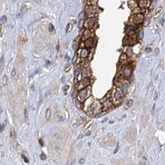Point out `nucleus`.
Listing matches in <instances>:
<instances>
[{
	"label": "nucleus",
	"instance_id": "nucleus-1",
	"mask_svg": "<svg viewBox=\"0 0 165 165\" xmlns=\"http://www.w3.org/2000/svg\"><path fill=\"white\" fill-rule=\"evenodd\" d=\"M91 95V88H90V85L79 90V92L77 94V100L80 101V102H83L85 99H87L89 96Z\"/></svg>",
	"mask_w": 165,
	"mask_h": 165
},
{
	"label": "nucleus",
	"instance_id": "nucleus-2",
	"mask_svg": "<svg viewBox=\"0 0 165 165\" xmlns=\"http://www.w3.org/2000/svg\"><path fill=\"white\" fill-rule=\"evenodd\" d=\"M84 12H85V14H86L87 17H95V15L98 14L99 9H98V7L96 6V4H94V5H88V6L86 7V9H85Z\"/></svg>",
	"mask_w": 165,
	"mask_h": 165
},
{
	"label": "nucleus",
	"instance_id": "nucleus-3",
	"mask_svg": "<svg viewBox=\"0 0 165 165\" xmlns=\"http://www.w3.org/2000/svg\"><path fill=\"white\" fill-rule=\"evenodd\" d=\"M96 22H97V19L95 17H88L87 20H84V28L85 29H93L94 26L96 25Z\"/></svg>",
	"mask_w": 165,
	"mask_h": 165
},
{
	"label": "nucleus",
	"instance_id": "nucleus-4",
	"mask_svg": "<svg viewBox=\"0 0 165 165\" xmlns=\"http://www.w3.org/2000/svg\"><path fill=\"white\" fill-rule=\"evenodd\" d=\"M90 84H91V80L89 79V77H84L82 80H80V81H79V83H78L75 87H76V89L81 90V89H83V88H85V87L89 86Z\"/></svg>",
	"mask_w": 165,
	"mask_h": 165
},
{
	"label": "nucleus",
	"instance_id": "nucleus-5",
	"mask_svg": "<svg viewBox=\"0 0 165 165\" xmlns=\"http://www.w3.org/2000/svg\"><path fill=\"white\" fill-rule=\"evenodd\" d=\"M137 42V39L135 35H132V36H126V39L124 40V44L126 45V46H133V45H136Z\"/></svg>",
	"mask_w": 165,
	"mask_h": 165
},
{
	"label": "nucleus",
	"instance_id": "nucleus-6",
	"mask_svg": "<svg viewBox=\"0 0 165 165\" xmlns=\"http://www.w3.org/2000/svg\"><path fill=\"white\" fill-rule=\"evenodd\" d=\"M124 97V93H123V91L121 88L117 87L115 90H114V99H115V102L117 101V103L121 102L122 98Z\"/></svg>",
	"mask_w": 165,
	"mask_h": 165
},
{
	"label": "nucleus",
	"instance_id": "nucleus-7",
	"mask_svg": "<svg viewBox=\"0 0 165 165\" xmlns=\"http://www.w3.org/2000/svg\"><path fill=\"white\" fill-rule=\"evenodd\" d=\"M144 21V15L142 13H137V14H134L133 16V22L135 24H141L142 22Z\"/></svg>",
	"mask_w": 165,
	"mask_h": 165
},
{
	"label": "nucleus",
	"instance_id": "nucleus-8",
	"mask_svg": "<svg viewBox=\"0 0 165 165\" xmlns=\"http://www.w3.org/2000/svg\"><path fill=\"white\" fill-rule=\"evenodd\" d=\"M137 6L141 9H147L149 7V5L151 4L150 0H137Z\"/></svg>",
	"mask_w": 165,
	"mask_h": 165
},
{
	"label": "nucleus",
	"instance_id": "nucleus-9",
	"mask_svg": "<svg viewBox=\"0 0 165 165\" xmlns=\"http://www.w3.org/2000/svg\"><path fill=\"white\" fill-rule=\"evenodd\" d=\"M84 104H83V106H84V109H85V111H88V110H90V108H91V106H92V104H93V102H94V99H93V97H88L87 99H85L84 101Z\"/></svg>",
	"mask_w": 165,
	"mask_h": 165
},
{
	"label": "nucleus",
	"instance_id": "nucleus-10",
	"mask_svg": "<svg viewBox=\"0 0 165 165\" xmlns=\"http://www.w3.org/2000/svg\"><path fill=\"white\" fill-rule=\"evenodd\" d=\"M132 72H133V68L131 66H129V65L124 66V68H123V76L125 78H129L132 75Z\"/></svg>",
	"mask_w": 165,
	"mask_h": 165
},
{
	"label": "nucleus",
	"instance_id": "nucleus-11",
	"mask_svg": "<svg viewBox=\"0 0 165 165\" xmlns=\"http://www.w3.org/2000/svg\"><path fill=\"white\" fill-rule=\"evenodd\" d=\"M91 37H93V33L91 29H84L83 33H82V41H85Z\"/></svg>",
	"mask_w": 165,
	"mask_h": 165
},
{
	"label": "nucleus",
	"instance_id": "nucleus-12",
	"mask_svg": "<svg viewBox=\"0 0 165 165\" xmlns=\"http://www.w3.org/2000/svg\"><path fill=\"white\" fill-rule=\"evenodd\" d=\"M82 45H83L84 48H86V49H88V48H92V46L94 45V39H93V37H91V38H89V39L83 41Z\"/></svg>",
	"mask_w": 165,
	"mask_h": 165
},
{
	"label": "nucleus",
	"instance_id": "nucleus-13",
	"mask_svg": "<svg viewBox=\"0 0 165 165\" xmlns=\"http://www.w3.org/2000/svg\"><path fill=\"white\" fill-rule=\"evenodd\" d=\"M114 105V103L110 100V99H103V103H102V108L104 109H109V108H112Z\"/></svg>",
	"mask_w": 165,
	"mask_h": 165
},
{
	"label": "nucleus",
	"instance_id": "nucleus-14",
	"mask_svg": "<svg viewBox=\"0 0 165 165\" xmlns=\"http://www.w3.org/2000/svg\"><path fill=\"white\" fill-rule=\"evenodd\" d=\"M122 91H123V93L126 94L127 92V90H129V87H130V83L129 81H126V80H123L122 81Z\"/></svg>",
	"mask_w": 165,
	"mask_h": 165
},
{
	"label": "nucleus",
	"instance_id": "nucleus-15",
	"mask_svg": "<svg viewBox=\"0 0 165 165\" xmlns=\"http://www.w3.org/2000/svg\"><path fill=\"white\" fill-rule=\"evenodd\" d=\"M92 72H91V68L89 66H85L83 67V71H82V75L83 77H90Z\"/></svg>",
	"mask_w": 165,
	"mask_h": 165
},
{
	"label": "nucleus",
	"instance_id": "nucleus-16",
	"mask_svg": "<svg viewBox=\"0 0 165 165\" xmlns=\"http://www.w3.org/2000/svg\"><path fill=\"white\" fill-rule=\"evenodd\" d=\"M135 32H136V30H135V27H134V26H127L126 29L125 30V33H126V36L135 35Z\"/></svg>",
	"mask_w": 165,
	"mask_h": 165
},
{
	"label": "nucleus",
	"instance_id": "nucleus-17",
	"mask_svg": "<svg viewBox=\"0 0 165 165\" xmlns=\"http://www.w3.org/2000/svg\"><path fill=\"white\" fill-rule=\"evenodd\" d=\"M80 57L82 58H86L88 56H89V49H86V48H83L81 50H80Z\"/></svg>",
	"mask_w": 165,
	"mask_h": 165
},
{
	"label": "nucleus",
	"instance_id": "nucleus-18",
	"mask_svg": "<svg viewBox=\"0 0 165 165\" xmlns=\"http://www.w3.org/2000/svg\"><path fill=\"white\" fill-rule=\"evenodd\" d=\"M129 6H130V8L133 10L134 8H136V7L137 6V3H136V0H130V1H129Z\"/></svg>",
	"mask_w": 165,
	"mask_h": 165
},
{
	"label": "nucleus",
	"instance_id": "nucleus-19",
	"mask_svg": "<svg viewBox=\"0 0 165 165\" xmlns=\"http://www.w3.org/2000/svg\"><path fill=\"white\" fill-rule=\"evenodd\" d=\"M126 59H127V56H126V53H122L121 57H120V62H121V63H124V62L126 61Z\"/></svg>",
	"mask_w": 165,
	"mask_h": 165
},
{
	"label": "nucleus",
	"instance_id": "nucleus-20",
	"mask_svg": "<svg viewBox=\"0 0 165 165\" xmlns=\"http://www.w3.org/2000/svg\"><path fill=\"white\" fill-rule=\"evenodd\" d=\"M74 104H75V106H76V108H77L78 110H82V109H83V104H82V102H80V101H78L77 99L75 100V102H74Z\"/></svg>",
	"mask_w": 165,
	"mask_h": 165
},
{
	"label": "nucleus",
	"instance_id": "nucleus-21",
	"mask_svg": "<svg viewBox=\"0 0 165 165\" xmlns=\"http://www.w3.org/2000/svg\"><path fill=\"white\" fill-rule=\"evenodd\" d=\"M50 118H51V111H50V109H48L47 112H46V119L48 121H49Z\"/></svg>",
	"mask_w": 165,
	"mask_h": 165
},
{
	"label": "nucleus",
	"instance_id": "nucleus-22",
	"mask_svg": "<svg viewBox=\"0 0 165 165\" xmlns=\"http://www.w3.org/2000/svg\"><path fill=\"white\" fill-rule=\"evenodd\" d=\"M141 11H142V9H141V8H139L138 6H136V8H134V9H133V14H137V13H141Z\"/></svg>",
	"mask_w": 165,
	"mask_h": 165
},
{
	"label": "nucleus",
	"instance_id": "nucleus-23",
	"mask_svg": "<svg viewBox=\"0 0 165 165\" xmlns=\"http://www.w3.org/2000/svg\"><path fill=\"white\" fill-rule=\"evenodd\" d=\"M3 64H4V57H1V58H0V72L3 69Z\"/></svg>",
	"mask_w": 165,
	"mask_h": 165
},
{
	"label": "nucleus",
	"instance_id": "nucleus-24",
	"mask_svg": "<svg viewBox=\"0 0 165 165\" xmlns=\"http://www.w3.org/2000/svg\"><path fill=\"white\" fill-rule=\"evenodd\" d=\"M6 20H7V17H6V16H2L1 19H0V24H1V25L4 24V23L6 22Z\"/></svg>",
	"mask_w": 165,
	"mask_h": 165
},
{
	"label": "nucleus",
	"instance_id": "nucleus-25",
	"mask_svg": "<svg viewBox=\"0 0 165 165\" xmlns=\"http://www.w3.org/2000/svg\"><path fill=\"white\" fill-rule=\"evenodd\" d=\"M49 30L50 33H53V32H54V27H53V25L49 24Z\"/></svg>",
	"mask_w": 165,
	"mask_h": 165
},
{
	"label": "nucleus",
	"instance_id": "nucleus-26",
	"mask_svg": "<svg viewBox=\"0 0 165 165\" xmlns=\"http://www.w3.org/2000/svg\"><path fill=\"white\" fill-rule=\"evenodd\" d=\"M126 54L127 56V58L131 57V56H132V49H130V48L127 49V50H126Z\"/></svg>",
	"mask_w": 165,
	"mask_h": 165
},
{
	"label": "nucleus",
	"instance_id": "nucleus-27",
	"mask_svg": "<svg viewBox=\"0 0 165 165\" xmlns=\"http://www.w3.org/2000/svg\"><path fill=\"white\" fill-rule=\"evenodd\" d=\"M85 17H86V14H85V12H82V13L79 15V19H80V20H83Z\"/></svg>",
	"mask_w": 165,
	"mask_h": 165
},
{
	"label": "nucleus",
	"instance_id": "nucleus-28",
	"mask_svg": "<svg viewBox=\"0 0 165 165\" xmlns=\"http://www.w3.org/2000/svg\"><path fill=\"white\" fill-rule=\"evenodd\" d=\"M68 89H69V86H68V85H65V86L63 87V92H64L65 95L67 94V90H68Z\"/></svg>",
	"mask_w": 165,
	"mask_h": 165
},
{
	"label": "nucleus",
	"instance_id": "nucleus-29",
	"mask_svg": "<svg viewBox=\"0 0 165 165\" xmlns=\"http://www.w3.org/2000/svg\"><path fill=\"white\" fill-rule=\"evenodd\" d=\"M6 83H7V76L5 75V76L3 77V79H2V84L5 86V85H6Z\"/></svg>",
	"mask_w": 165,
	"mask_h": 165
},
{
	"label": "nucleus",
	"instance_id": "nucleus-30",
	"mask_svg": "<svg viewBox=\"0 0 165 165\" xmlns=\"http://www.w3.org/2000/svg\"><path fill=\"white\" fill-rule=\"evenodd\" d=\"M70 31H71V24H68V25L66 26V33L70 32Z\"/></svg>",
	"mask_w": 165,
	"mask_h": 165
},
{
	"label": "nucleus",
	"instance_id": "nucleus-31",
	"mask_svg": "<svg viewBox=\"0 0 165 165\" xmlns=\"http://www.w3.org/2000/svg\"><path fill=\"white\" fill-rule=\"evenodd\" d=\"M132 105H133V100H130L129 102H127V105H126V109H129V107H130V106H132Z\"/></svg>",
	"mask_w": 165,
	"mask_h": 165
},
{
	"label": "nucleus",
	"instance_id": "nucleus-32",
	"mask_svg": "<svg viewBox=\"0 0 165 165\" xmlns=\"http://www.w3.org/2000/svg\"><path fill=\"white\" fill-rule=\"evenodd\" d=\"M92 124H93L92 122H88V123H87V125H86V126H84V130H86V129H88V127H89V126H90L91 125H92Z\"/></svg>",
	"mask_w": 165,
	"mask_h": 165
},
{
	"label": "nucleus",
	"instance_id": "nucleus-33",
	"mask_svg": "<svg viewBox=\"0 0 165 165\" xmlns=\"http://www.w3.org/2000/svg\"><path fill=\"white\" fill-rule=\"evenodd\" d=\"M161 10H162V8H161V7H159V8H158V9L156 10V13H155V17H157V16L159 15V13H160V11H161Z\"/></svg>",
	"mask_w": 165,
	"mask_h": 165
},
{
	"label": "nucleus",
	"instance_id": "nucleus-34",
	"mask_svg": "<svg viewBox=\"0 0 165 165\" xmlns=\"http://www.w3.org/2000/svg\"><path fill=\"white\" fill-rule=\"evenodd\" d=\"M83 24H84V20H80V22H79V28L80 29L83 27Z\"/></svg>",
	"mask_w": 165,
	"mask_h": 165
},
{
	"label": "nucleus",
	"instance_id": "nucleus-35",
	"mask_svg": "<svg viewBox=\"0 0 165 165\" xmlns=\"http://www.w3.org/2000/svg\"><path fill=\"white\" fill-rule=\"evenodd\" d=\"M15 75H16V70H15V69H13V70H12V72H11V76H12V77H14Z\"/></svg>",
	"mask_w": 165,
	"mask_h": 165
},
{
	"label": "nucleus",
	"instance_id": "nucleus-36",
	"mask_svg": "<svg viewBox=\"0 0 165 165\" xmlns=\"http://www.w3.org/2000/svg\"><path fill=\"white\" fill-rule=\"evenodd\" d=\"M11 136L13 138H15V131L14 130H11Z\"/></svg>",
	"mask_w": 165,
	"mask_h": 165
},
{
	"label": "nucleus",
	"instance_id": "nucleus-37",
	"mask_svg": "<svg viewBox=\"0 0 165 165\" xmlns=\"http://www.w3.org/2000/svg\"><path fill=\"white\" fill-rule=\"evenodd\" d=\"M46 158H47V157H46V154H45V153H42V154H41V159H42V160H45Z\"/></svg>",
	"mask_w": 165,
	"mask_h": 165
},
{
	"label": "nucleus",
	"instance_id": "nucleus-38",
	"mask_svg": "<svg viewBox=\"0 0 165 165\" xmlns=\"http://www.w3.org/2000/svg\"><path fill=\"white\" fill-rule=\"evenodd\" d=\"M23 159H24V161H25L26 163H29V160H28V158H27L25 155H23Z\"/></svg>",
	"mask_w": 165,
	"mask_h": 165
},
{
	"label": "nucleus",
	"instance_id": "nucleus-39",
	"mask_svg": "<svg viewBox=\"0 0 165 165\" xmlns=\"http://www.w3.org/2000/svg\"><path fill=\"white\" fill-rule=\"evenodd\" d=\"M70 70V65H66V68H65V72H68Z\"/></svg>",
	"mask_w": 165,
	"mask_h": 165
},
{
	"label": "nucleus",
	"instance_id": "nucleus-40",
	"mask_svg": "<svg viewBox=\"0 0 165 165\" xmlns=\"http://www.w3.org/2000/svg\"><path fill=\"white\" fill-rule=\"evenodd\" d=\"M4 130V125H0V132H3Z\"/></svg>",
	"mask_w": 165,
	"mask_h": 165
},
{
	"label": "nucleus",
	"instance_id": "nucleus-41",
	"mask_svg": "<svg viewBox=\"0 0 165 165\" xmlns=\"http://www.w3.org/2000/svg\"><path fill=\"white\" fill-rule=\"evenodd\" d=\"M145 51H146V52H150V51H151V48H146V49H145Z\"/></svg>",
	"mask_w": 165,
	"mask_h": 165
},
{
	"label": "nucleus",
	"instance_id": "nucleus-42",
	"mask_svg": "<svg viewBox=\"0 0 165 165\" xmlns=\"http://www.w3.org/2000/svg\"><path fill=\"white\" fill-rule=\"evenodd\" d=\"M153 98H154V100H155V101L157 100V98H158V94H157V92H155V94H154V97H153Z\"/></svg>",
	"mask_w": 165,
	"mask_h": 165
},
{
	"label": "nucleus",
	"instance_id": "nucleus-43",
	"mask_svg": "<svg viewBox=\"0 0 165 165\" xmlns=\"http://www.w3.org/2000/svg\"><path fill=\"white\" fill-rule=\"evenodd\" d=\"M118 150H119V144H118V145H117V147H116V149H115V150H114V153H115V154H116V153H117V152H118Z\"/></svg>",
	"mask_w": 165,
	"mask_h": 165
},
{
	"label": "nucleus",
	"instance_id": "nucleus-44",
	"mask_svg": "<svg viewBox=\"0 0 165 165\" xmlns=\"http://www.w3.org/2000/svg\"><path fill=\"white\" fill-rule=\"evenodd\" d=\"M76 58H77V57H76V54H75V56H74V57H73V59H72V62H75V61H76Z\"/></svg>",
	"mask_w": 165,
	"mask_h": 165
},
{
	"label": "nucleus",
	"instance_id": "nucleus-45",
	"mask_svg": "<svg viewBox=\"0 0 165 165\" xmlns=\"http://www.w3.org/2000/svg\"><path fill=\"white\" fill-rule=\"evenodd\" d=\"M27 118H28V113H27V110H25V119L27 120Z\"/></svg>",
	"mask_w": 165,
	"mask_h": 165
},
{
	"label": "nucleus",
	"instance_id": "nucleus-46",
	"mask_svg": "<svg viewBox=\"0 0 165 165\" xmlns=\"http://www.w3.org/2000/svg\"><path fill=\"white\" fill-rule=\"evenodd\" d=\"M57 51H58V52L59 51V45H58V46H57Z\"/></svg>",
	"mask_w": 165,
	"mask_h": 165
},
{
	"label": "nucleus",
	"instance_id": "nucleus-47",
	"mask_svg": "<svg viewBox=\"0 0 165 165\" xmlns=\"http://www.w3.org/2000/svg\"><path fill=\"white\" fill-rule=\"evenodd\" d=\"M58 121L62 122V121H63V118H62V117H58Z\"/></svg>",
	"mask_w": 165,
	"mask_h": 165
},
{
	"label": "nucleus",
	"instance_id": "nucleus-48",
	"mask_svg": "<svg viewBox=\"0 0 165 165\" xmlns=\"http://www.w3.org/2000/svg\"><path fill=\"white\" fill-rule=\"evenodd\" d=\"M83 162H84V159H83V158H81V159H80V161H79V163H80V164H82Z\"/></svg>",
	"mask_w": 165,
	"mask_h": 165
},
{
	"label": "nucleus",
	"instance_id": "nucleus-49",
	"mask_svg": "<svg viewBox=\"0 0 165 165\" xmlns=\"http://www.w3.org/2000/svg\"><path fill=\"white\" fill-rule=\"evenodd\" d=\"M90 135H91V133H90V132H87V133H86V136H89Z\"/></svg>",
	"mask_w": 165,
	"mask_h": 165
},
{
	"label": "nucleus",
	"instance_id": "nucleus-50",
	"mask_svg": "<svg viewBox=\"0 0 165 165\" xmlns=\"http://www.w3.org/2000/svg\"><path fill=\"white\" fill-rule=\"evenodd\" d=\"M40 144H41V145H44V142H43L42 139H40Z\"/></svg>",
	"mask_w": 165,
	"mask_h": 165
},
{
	"label": "nucleus",
	"instance_id": "nucleus-51",
	"mask_svg": "<svg viewBox=\"0 0 165 165\" xmlns=\"http://www.w3.org/2000/svg\"><path fill=\"white\" fill-rule=\"evenodd\" d=\"M154 109H155V104H154L153 107H152V112H154Z\"/></svg>",
	"mask_w": 165,
	"mask_h": 165
},
{
	"label": "nucleus",
	"instance_id": "nucleus-52",
	"mask_svg": "<svg viewBox=\"0 0 165 165\" xmlns=\"http://www.w3.org/2000/svg\"><path fill=\"white\" fill-rule=\"evenodd\" d=\"M65 59H67V60H69V58H68V56H67V54H66V56H65Z\"/></svg>",
	"mask_w": 165,
	"mask_h": 165
}]
</instances>
